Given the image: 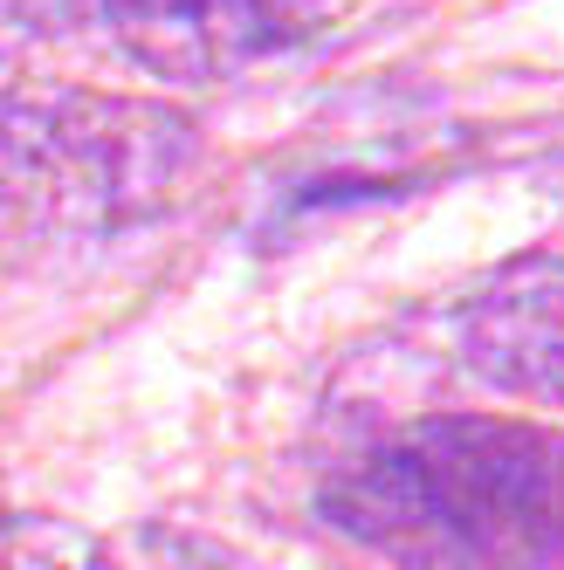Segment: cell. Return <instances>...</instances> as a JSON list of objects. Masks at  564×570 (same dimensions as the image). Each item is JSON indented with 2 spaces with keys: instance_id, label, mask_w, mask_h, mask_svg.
Returning a JSON list of instances; mask_svg holds the SVG:
<instances>
[{
  "instance_id": "cell-3",
  "label": "cell",
  "mask_w": 564,
  "mask_h": 570,
  "mask_svg": "<svg viewBox=\"0 0 564 570\" xmlns=\"http://www.w3.org/2000/svg\"><path fill=\"white\" fill-rule=\"evenodd\" d=\"M366 0H97L110 42L152 76L221 83L255 62L310 49Z\"/></svg>"
},
{
  "instance_id": "cell-7",
  "label": "cell",
  "mask_w": 564,
  "mask_h": 570,
  "mask_svg": "<svg viewBox=\"0 0 564 570\" xmlns=\"http://www.w3.org/2000/svg\"><path fill=\"white\" fill-rule=\"evenodd\" d=\"M8 550H14V515H8V495H0V570H8Z\"/></svg>"
},
{
  "instance_id": "cell-1",
  "label": "cell",
  "mask_w": 564,
  "mask_h": 570,
  "mask_svg": "<svg viewBox=\"0 0 564 570\" xmlns=\"http://www.w3.org/2000/svg\"><path fill=\"white\" fill-rule=\"evenodd\" d=\"M324 522L392 570H551L564 550V446L537 426L434 413L324 481Z\"/></svg>"
},
{
  "instance_id": "cell-2",
  "label": "cell",
  "mask_w": 564,
  "mask_h": 570,
  "mask_svg": "<svg viewBox=\"0 0 564 570\" xmlns=\"http://www.w3.org/2000/svg\"><path fill=\"white\" fill-rule=\"evenodd\" d=\"M200 166L173 104L104 90H0V234L84 240L158 220Z\"/></svg>"
},
{
  "instance_id": "cell-5",
  "label": "cell",
  "mask_w": 564,
  "mask_h": 570,
  "mask_svg": "<svg viewBox=\"0 0 564 570\" xmlns=\"http://www.w3.org/2000/svg\"><path fill=\"white\" fill-rule=\"evenodd\" d=\"M110 570H249L234 550H221L200 529H173V522H138L117 543H104Z\"/></svg>"
},
{
  "instance_id": "cell-4",
  "label": "cell",
  "mask_w": 564,
  "mask_h": 570,
  "mask_svg": "<svg viewBox=\"0 0 564 570\" xmlns=\"http://www.w3.org/2000/svg\"><path fill=\"white\" fill-rule=\"evenodd\" d=\"M461 364L503 399L564 405V255L496 268L461 309Z\"/></svg>"
},
{
  "instance_id": "cell-6",
  "label": "cell",
  "mask_w": 564,
  "mask_h": 570,
  "mask_svg": "<svg viewBox=\"0 0 564 570\" xmlns=\"http://www.w3.org/2000/svg\"><path fill=\"white\" fill-rule=\"evenodd\" d=\"M8 570H110V563H104V543H90L84 529L35 515V522H14Z\"/></svg>"
}]
</instances>
